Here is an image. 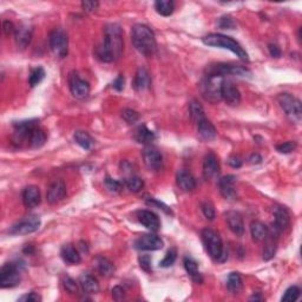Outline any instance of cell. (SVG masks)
<instances>
[{
	"mask_svg": "<svg viewBox=\"0 0 302 302\" xmlns=\"http://www.w3.org/2000/svg\"><path fill=\"white\" fill-rule=\"evenodd\" d=\"M124 48L123 31L118 24H107L104 27V42L95 50L97 59L103 63H112L122 57Z\"/></svg>",
	"mask_w": 302,
	"mask_h": 302,
	"instance_id": "6da1fadb",
	"label": "cell"
},
{
	"mask_svg": "<svg viewBox=\"0 0 302 302\" xmlns=\"http://www.w3.org/2000/svg\"><path fill=\"white\" fill-rule=\"evenodd\" d=\"M131 42L139 53L145 57H150L157 50L155 33L149 26L144 24H136L131 30Z\"/></svg>",
	"mask_w": 302,
	"mask_h": 302,
	"instance_id": "7a4b0ae2",
	"label": "cell"
},
{
	"mask_svg": "<svg viewBox=\"0 0 302 302\" xmlns=\"http://www.w3.org/2000/svg\"><path fill=\"white\" fill-rule=\"evenodd\" d=\"M203 44L211 46V48H220V49H226V50L231 51L233 53L236 54L243 62H249L248 53H247L245 49L241 46L236 40L233 39L231 37L225 36V34L221 33H211L205 36L202 39Z\"/></svg>",
	"mask_w": 302,
	"mask_h": 302,
	"instance_id": "3957f363",
	"label": "cell"
},
{
	"mask_svg": "<svg viewBox=\"0 0 302 302\" xmlns=\"http://www.w3.org/2000/svg\"><path fill=\"white\" fill-rule=\"evenodd\" d=\"M202 241L211 258L219 261V262L226 261V254L225 252V249H223L222 239L216 231L213 230V229H203Z\"/></svg>",
	"mask_w": 302,
	"mask_h": 302,
	"instance_id": "277c9868",
	"label": "cell"
},
{
	"mask_svg": "<svg viewBox=\"0 0 302 302\" xmlns=\"http://www.w3.org/2000/svg\"><path fill=\"white\" fill-rule=\"evenodd\" d=\"M229 75L246 77V76L251 75V71L241 65H233V64H226V63L211 64V65H209L208 68L205 69V77L223 78Z\"/></svg>",
	"mask_w": 302,
	"mask_h": 302,
	"instance_id": "5b68a950",
	"label": "cell"
},
{
	"mask_svg": "<svg viewBox=\"0 0 302 302\" xmlns=\"http://www.w3.org/2000/svg\"><path fill=\"white\" fill-rule=\"evenodd\" d=\"M277 101L290 121L294 123H300L302 117V105L298 98L290 94H281L277 96Z\"/></svg>",
	"mask_w": 302,
	"mask_h": 302,
	"instance_id": "8992f818",
	"label": "cell"
},
{
	"mask_svg": "<svg viewBox=\"0 0 302 302\" xmlns=\"http://www.w3.org/2000/svg\"><path fill=\"white\" fill-rule=\"evenodd\" d=\"M222 78L205 77V79L202 82V96L209 103L216 104L222 100V97H221V84H222Z\"/></svg>",
	"mask_w": 302,
	"mask_h": 302,
	"instance_id": "52a82bcc",
	"label": "cell"
},
{
	"mask_svg": "<svg viewBox=\"0 0 302 302\" xmlns=\"http://www.w3.org/2000/svg\"><path fill=\"white\" fill-rule=\"evenodd\" d=\"M19 266L16 263H5L0 269V287L1 288H12L20 283Z\"/></svg>",
	"mask_w": 302,
	"mask_h": 302,
	"instance_id": "ba28073f",
	"label": "cell"
},
{
	"mask_svg": "<svg viewBox=\"0 0 302 302\" xmlns=\"http://www.w3.org/2000/svg\"><path fill=\"white\" fill-rule=\"evenodd\" d=\"M49 43H50V49L54 53V56L59 58L66 57L69 49V38L65 31L62 28H56L52 31Z\"/></svg>",
	"mask_w": 302,
	"mask_h": 302,
	"instance_id": "9c48e42d",
	"label": "cell"
},
{
	"mask_svg": "<svg viewBox=\"0 0 302 302\" xmlns=\"http://www.w3.org/2000/svg\"><path fill=\"white\" fill-rule=\"evenodd\" d=\"M40 219L38 216H30L26 219L19 221V222L14 223L11 226L8 233L11 235H28L34 233L39 229L40 226Z\"/></svg>",
	"mask_w": 302,
	"mask_h": 302,
	"instance_id": "30bf717a",
	"label": "cell"
},
{
	"mask_svg": "<svg viewBox=\"0 0 302 302\" xmlns=\"http://www.w3.org/2000/svg\"><path fill=\"white\" fill-rule=\"evenodd\" d=\"M164 243L159 236L155 234H144L139 236L135 242L136 249L144 252L159 251L163 248Z\"/></svg>",
	"mask_w": 302,
	"mask_h": 302,
	"instance_id": "8fae6325",
	"label": "cell"
},
{
	"mask_svg": "<svg viewBox=\"0 0 302 302\" xmlns=\"http://www.w3.org/2000/svg\"><path fill=\"white\" fill-rule=\"evenodd\" d=\"M69 86L72 96L78 100H84L90 94V84L86 80L82 79L78 75L72 74L70 76Z\"/></svg>",
	"mask_w": 302,
	"mask_h": 302,
	"instance_id": "7c38bea8",
	"label": "cell"
},
{
	"mask_svg": "<svg viewBox=\"0 0 302 302\" xmlns=\"http://www.w3.org/2000/svg\"><path fill=\"white\" fill-rule=\"evenodd\" d=\"M221 97L228 105L235 106L241 101V94L236 85L231 80H222L221 84Z\"/></svg>",
	"mask_w": 302,
	"mask_h": 302,
	"instance_id": "4fadbf2b",
	"label": "cell"
},
{
	"mask_svg": "<svg viewBox=\"0 0 302 302\" xmlns=\"http://www.w3.org/2000/svg\"><path fill=\"white\" fill-rule=\"evenodd\" d=\"M143 159L145 165L152 171H159L163 167V157L156 148H145L143 151Z\"/></svg>",
	"mask_w": 302,
	"mask_h": 302,
	"instance_id": "5bb4252c",
	"label": "cell"
},
{
	"mask_svg": "<svg viewBox=\"0 0 302 302\" xmlns=\"http://www.w3.org/2000/svg\"><path fill=\"white\" fill-rule=\"evenodd\" d=\"M281 233L275 228L274 226H272V229H268V234L267 237L264 239L266 241V246L263 249V260L269 261L275 256V252L277 249V241H278V235Z\"/></svg>",
	"mask_w": 302,
	"mask_h": 302,
	"instance_id": "9a60e30c",
	"label": "cell"
},
{
	"mask_svg": "<svg viewBox=\"0 0 302 302\" xmlns=\"http://www.w3.org/2000/svg\"><path fill=\"white\" fill-rule=\"evenodd\" d=\"M235 184H236V177L234 175H226L220 178L219 181V188L221 195L225 197L228 201H234L236 199V189H235Z\"/></svg>",
	"mask_w": 302,
	"mask_h": 302,
	"instance_id": "2e32d148",
	"label": "cell"
},
{
	"mask_svg": "<svg viewBox=\"0 0 302 302\" xmlns=\"http://www.w3.org/2000/svg\"><path fill=\"white\" fill-rule=\"evenodd\" d=\"M221 171L219 159L214 153H208L203 159V177L205 179H213L219 176Z\"/></svg>",
	"mask_w": 302,
	"mask_h": 302,
	"instance_id": "e0dca14e",
	"label": "cell"
},
{
	"mask_svg": "<svg viewBox=\"0 0 302 302\" xmlns=\"http://www.w3.org/2000/svg\"><path fill=\"white\" fill-rule=\"evenodd\" d=\"M66 195V185L62 179H57V181L52 182L50 187L48 189V193H46V200L50 204H54L65 197Z\"/></svg>",
	"mask_w": 302,
	"mask_h": 302,
	"instance_id": "ac0fdd59",
	"label": "cell"
},
{
	"mask_svg": "<svg viewBox=\"0 0 302 302\" xmlns=\"http://www.w3.org/2000/svg\"><path fill=\"white\" fill-rule=\"evenodd\" d=\"M273 214H274V223H273V226H274L280 233L287 230L290 226V216L288 211H287V209L284 207L277 205V207L273 208Z\"/></svg>",
	"mask_w": 302,
	"mask_h": 302,
	"instance_id": "d6986e66",
	"label": "cell"
},
{
	"mask_svg": "<svg viewBox=\"0 0 302 302\" xmlns=\"http://www.w3.org/2000/svg\"><path fill=\"white\" fill-rule=\"evenodd\" d=\"M138 221L143 225L148 230L156 233L161 228V221H159L158 216L156 214H153L150 210H141L138 211Z\"/></svg>",
	"mask_w": 302,
	"mask_h": 302,
	"instance_id": "ffe728a7",
	"label": "cell"
},
{
	"mask_svg": "<svg viewBox=\"0 0 302 302\" xmlns=\"http://www.w3.org/2000/svg\"><path fill=\"white\" fill-rule=\"evenodd\" d=\"M226 221L233 234L236 236H242L245 233V223H243V219L240 213L234 210L228 211V213H226Z\"/></svg>",
	"mask_w": 302,
	"mask_h": 302,
	"instance_id": "44dd1931",
	"label": "cell"
},
{
	"mask_svg": "<svg viewBox=\"0 0 302 302\" xmlns=\"http://www.w3.org/2000/svg\"><path fill=\"white\" fill-rule=\"evenodd\" d=\"M40 200V190L36 185H28L23 191V202L26 208H36Z\"/></svg>",
	"mask_w": 302,
	"mask_h": 302,
	"instance_id": "7402d4cb",
	"label": "cell"
},
{
	"mask_svg": "<svg viewBox=\"0 0 302 302\" xmlns=\"http://www.w3.org/2000/svg\"><path fill=\"white\" fill-rule=\"evenodd\" d=\"M14 39L19 49L24 50L30 45L32 39V28L28 25H20L14 32Z\"/></svg>",
	"mask_w": 302,
	"mask_h": 302,
	"instance_id": "603a6c76",
	"label": "cell"
},
{
	"mask_svg": "<svg viewBox=\"0 0 302 302\" xmlns=\"http://www.w3.org/2000/svg\"><path fill=\"white\" fill-rule=\"evenodd\" d=\"M176 182L177 185L182 189L185 193H190L196 189V181L194 178V176L191 174H189L188 171L181 170L177 173L176 175Z\"/></svg>",
	"mask_w": 302,
	"mask_h": 302,
	"instance_id": "cb8c5ba5",
	"label": "cell"
},
{
	"mask_svg": "<svg viewBox=\"0 0 302 302\" xmlns=\"http://www.w3.org/2000/svg\"><path fill=\"white\" fill-rule=\"evenodd\" d=\"M151 85V78L149 72L147 71V69L139 68L135 75V79H133V88L136 91H144L148 90Z\"/></svg>",
	"mask_w": 302,
	"mask_h": 302,
	"instance_id": "d4e9b609",
	"label": "cell"
},
{
	"mask_svg": "<svg viewBox=\"0 0 302 302\" xmlns=\"http://www.w3.org/2000/svg\"><path fill=\"white\" fill-rule=\"evenodd\" d=\"M197 130H199L200 136L205 141H213L217 135L214 124L210 121H208L207 118H203V120L197 122Z\"/></svg>",
	"mask_w": 302,
	"mask_h": 302,
	"instance_id": "484cf974",
	"label": "cell"
},
{
	"mask_svg": "<svg viewBox=\"0 0 302 302\" xmlns=\"http://www.w3.org/2000/svg\"><path fill=\"white\" fill-rule=\"evenodd\" d=\"M79 284L86 294H97L100 293V283L90 274H82L79 277Z\"/></svg>",
	"mask_w": 302,
	"mask_h": 302,
	"instance_id": "4316f807",
	"label": "cell"
},
{
	"mask_svg": "<svg viewBox=\"0 0 302 302\" xmlns=\"http://www.w3.org/2000/svg\"><path fill=\"white\" fill-rule=\"evenodd\" d=\"M60 256L69 264H79L82 262V257H80L79 252L72 245L63 246L62 251H60Z\"/></svg>",
	"mask_w": 302,
	"mask_h": 302,
	"instance_id": "83f0119b",
	"label": "cell"
},
{
	"mask_svg": "<svg viewBox=\"0 0 302 302\" xmlns=\"http://www.w3.org/2000/svg\"><path fill=\"white\" fill-rule=\"evenodd\" d=\"M28 144L33 149H38V148H42L43 145L46 143V133L43 129H40L39 126H37L36 129H33L28 136L27 139Z\"/></svg>",
	"mask_w": 302,
	"mask_h": 302,
	"instance_id": "f1b7e54d",
	"label": "cell"
},
{
	"mask_svg": "<svg viewBox=\"0 0 302 302\" xmlns=\"http://www.w3.org/2000/svg\"><path fill=\"white\" fill-rule=\"evenodd\" d=\"M251 234L252 240L256 241V242H261L264 241L268 234V226L264 223L260 222V221H252L251 225Z\"/></svg>",
	"mask_w": 302,
	"mask_h": 302,
	"instance_id": "f546056e",
	"label": "cell"
},
{
	"mask_svg": "<svg viewBox=\"0 0 302 302\" xmlns=\"http://www.w3.org/2000/svg\"><path fill=\"white\" fill-rule=\"evenodd\" d=\"M183 264H184L185 271H187L188 274L193 277V280L196 281V282L201 283L203 278L201 273L199 271V264H197L196 261L191 257H185L184 261H183Z\"/></svg>",
	"mask_w": 302,
	"mask_h": 302,
	"instance_id": "4dcf8cb0",
	"label": "cell"
},
{
	"mask_svg": "<svg viewBox=\"0 0 302 302\" xmlns=\"http://www.w3.org/2000/svg\"><path fill=\"white\" fill-rule=\"evenodd\" d=\"M226 288L231 294H239L243 288V281L239 273H230L226 278Z\"/></svg>",
	"mask_w": 302,
	"mask_h": 302,
	"instance_id": "1f68e13d",
	"label": "cell"
},
{
	"mask_svg": "<svg viewBox=\"0 0 302 302\" xmlns=\"http://www.w3.org/2000/svg\"><path fill=\"white\" fill-rule=\"evenodd\" d=\"M96 266H97L98 272H100L103 277H112L113 273H115V266H113L111 261L106 257L98 256L96 258Z\"/></svg>",
	"mask_w": 302,
	"mask_h": 302,
	"instance_id": "d6a6232c",
	"label": "cell"
},
{
	"mask_svg": "<svg viewBox=\"0 0 302 302\" xmlns=\"http://www.w3.org/2000/svg\"><path fill=\"white\" fill-rule=\"evenodd\" d=\"M156 135L155 132L151 131V130L148 129L147 126H139L137 130H136L135 133V139L141 144H149L151 142L155 141Z\"/></svg>",
	"mask_w": 302,
	"mask_h": 302,
	"instance_id": "836d02e7",
	"label": "cell"
},
{
	"mask_svg": "<svg viewBox=\"0 0 302 302\" xmlns=\"http://www.w3.org/2000/svg\"><path fill=\"white\" fill-rule=\"evenodd\" d=\"M155 8L158 14L163 17H169L174 13L175 10V4L173 0H157L155 2Z\"/></svg>",
	"mask_w": 302,
	"mask_h": 302,
	"instance_id": "e575fe53",
	"label": "cell"
},
{
	"mask_svg": "<svg viewBox=\"0 0 302 302\" xmlns=\"http://www.w3.org/2000/svg\"><path fill=\"white\" fill-rule=\"evenodd\" d=\"M74 138L76 143L85 150H90L92 148V145H94V139L85 131H77L75 133Z\"/></svg>",
	"mask_w": 302,
	"mask_h": 302,
	"instance_id": "d590c367",
	"label": "cell"
},
{
	"mask_svg": "<svg viewBox=\"0 0 302 302\" xmlns=\"http://www.w3.org/2000/svg\"><path fill=\"white\" fill-rule=\"evenodd\" d=\"M189 112H190L191 120L196 122V123L203 120V118H205L203 106L196 100H193L189 103Z\"/></svg>",
	"mask_w": 302,
	"mask_h": 302,
	"instance_id": "8d00e7d4",
	"label": "cell"
},
{
	"mask_svg": "<svg viewBox=\"0 0 302 302\" xmlns=\"http://www.w3.org/2000/svg\"><path fill=\"white\" fill-rule=\"evenodd\" d=\"M124 184H126V187L129 189L130 191H132V193H139L144 187L143 179L139 178L138 176H133V175L126 178Z\"/></svg>",
	"mask_w": 302,
	"mask_h": 302,
	"instance_id": "74e56055",
	"label": "cell"
},
{
	"mask_svg": "<svg viewBox=\"0 0 302 302\" xmlns=\"http://www.w3.org/2000/svg\"><path fill=\"white\" fill-rule=\"evenodd\" d=\"M44 78H45V70L40 68V66H38V68L33 69L31 71L30 77H28V84H30L31 88H34V86H37L38 84L42 83Z\"/></svg>",
	"mask_w": 302,
	"mask_h": 302,
	"instance_id": "f35d334b",
	"label": "cell"
},
{
	"mask_svg": "<svg viewBox=\"0 0 302 302\" xmlns=\"http://www.w3.org/2000/svg\"><path fill=\"white\" fill-rule=\"evenodd\" d=\"M299 296H300V288L296 286H292L284 292V295L281 300H282V302H294L298 300Z\"/></svg>",
	"mask_w": 302,
	"mask_h": 302,
	"instance_id": "ab89813d",
	"label": "cell"
},
{
	"mask_svg": "<svg viewBox=\"0 0 302 302\" xmlns=\"http://www.w3.org/2000/svg\"><path fill=\"white\" fill-rule=\"evenodd\" d=\"M201 209H202L203 215H204V217L208 221H214L215 220V216H216V213H215V207H214L213 203L209 201V200H207V201H204V202H202Z\"/></svg>",
	"mask_w": 302,
	"mask_h": 302,
	"instance_id": "60d3db41",
	"label": "cell"
},
{
	"mask_svg": "<svg viewBox=\"0 0 302 302\" xmlns=\"http://www.w3.org/2000/svg\"><path fill=\"white\" fill-rule=\"evenodd\" d=\"M177 258V251L175 248H171L169 252H167V255H165V257L163 260L159 262V266L163 267V268H168V267H171L174 263H175Z\"/></svg>",
	"mask_w": 302,
	"mask_h": 302,
	"instance_id": "b9f144b4",
	"label": "cell"
},
{
	"mask_svg": "<svg viewBox=\"0 0 302 302\" xmlns=\"http://www.w3.org/2000/svg\"><path fill=\"white\" fill-rule=\"evenodd\" d=\"M217 26L222 30H234L236 27V23L234 22V19L230 16H223L217 22Z\"/></svg>",
	"mask_w": 302,
	"mask_h": 302,
	"instance_id": "7bdbcfd3",
	"label": "cell"
},
{
	"mask_svg": "<svg viewBox=\"0 0 302 302\" xmlns=\"http://www.w3.org/2000/svg\"><path fill=\"white\" fill-rule=\"evenodd\" d=\"M104 183H105V187L107 188V190L111 191V193L115 194L121 193V190L123 189V183L117 181V179H113L111 177H106Z\"/></svg>",
	"mask_w": 302,
	"mask_h": 302,
	"instance_id": "ee69618b",
	"label": "cell"
},
{
	"mask_svg": "<svg viewBox=\"0 0 302 302\" xmlns=\"http://www.w3.org/2000/svg\"><path fill=\"white\" fill-rule=\"evenodd\" d=\"M122 117L126 123L133 124L139 120V113L132 109H126L122 111Z\"/></svg>",
	"mask_w": 302,
	"mask_h": 302,
	"instance_id": "f6af8a7d",
	"label": "cell"
},
{
	"mask_svg": "<svg viewBox=\"0 0 302 302\" xmlns=\"http://www.w3.org/2000/svg\"><path fill=\"white\" fill-rule=\"evenodd\" d=\"M147 204L148 205H151V207H156L158 209H161L162 211H164L167 215H173V210H171L170 207H168L167 204L163 202H159L158 200H155V199H149L147 200Z\"/></svg>",
	"mask_w": 302,
	"mask_h": 302,
	"instance_id": "bcb514c9",
	"label": "cell"
},
{
	"mask_svg": "<svg viewBox=\"0 0 302 302\" xmlns=\"http://www.w3.org/2000/svg\"><path fill=\"white\" fill-rule=\"evenodd\" d=\"M295 149H296L295 141H288V142H284V143L277 145V150L280 153H290V152H293Z\"/></svg>",
	"mask_w": 302,
	"mask_h": 302,
	"instance_id": "7dc6e473",
	"label": "cell"
},
{
	"mask_svg": "<svg viewBox=\"0 0 302 302\" xmlns=\"http://www.w3.org/2000/svg\"><path fill=\"white\" fill-rule=\"evenodd\" d=\"M63 284H64V288H65V290L69 293V294H76V293L78 292L77 282H76L72 277H66L65 278H64Z\"/></svg>",
	"mask_w": 302,
	"mask_h": 302,
	"instance_id": "c3c4849f",
	"label": "cell"
},
{
	"mask_svg": "<svg viewBox=\"0 0 302 302\" xmlns=\"http://www.w3.org/2000/svg\"><path fill=\"white\" fill-rule=\"evenodd\" d=\"M138 262L141 268L143 269L144 272L150 273L151 272V258L149 255H141L138 258Z\"/></svg>",
	"mask_w": 302,
	"mask_h": 302,
	"instance_id": "681fc988",
	"label": "cell"
},
{
	"mask_svg": "<svg viewBox=\"0 0 302 302\" xmlns=\"http://www.w3.org/2000/svg\"><path fill=\"white\" fill-rule=\"evenodd\" d=\"M100 6V2L98 1H91V0H85L82 2V8L85 12H94L97 10V7Z\"/></svg>",
	"mask_w": 302,
	"mask_h": 302,
	"instance_id": "f907efd6",
	"label": "cell"
},
{
	"mask_svg": "<svg viewBox=\"0 0 302 302\" xmlns=\"http://www.w3.org/2000/svg\"><path fill=\"white\" fill-rule=\"evenodd\" d=\"M2 32L6 37H10L11 34L16 32V27H14L13 23L10 22V20H4L2 22Z\"/></svg>",
	"mask_w": 302,
	"mask_h": 302,
	"instance_id": "816d5d0a",
	"label": "cell"
},
{
	"mask_svg": "<svg viewBox=\"0 0 302 302\" xmlns=\"http://www.w3.org/2000/svg\"><path fill=\"white\" fill-rule=\"evenodd\" d=\"M112 298L116 301H122L126 298V292L121 286H116L112 288Z\"/></svg>",
	"mask_w": 302,
	"mask_h": 302,
	"instance_id": "f5cc1de1",
	"label": "cell"
},
{
	"mask_svg": "<svg viewBox=\"0 0 302 302\" xmlns=\"http://www.w3.org/2000/svg\"><path fill=\"white\" fill-rule=\"evenodd\" d=\"M19 301H24V302H40L42 301V296L38 295L37 293L31 292L28 294H26L24 296L19 299Z\"/></svg>",
	"mask_w": 302,
	"mask_h": 302,
	"instance_id": "db71d44e",
	"label": "cell"
},
{
	"mask_svg": "<svg viewBox=\"0 0 302 302\" xmlns=\"http://www.w3.org/2000/svg\"><path fill=\"white\" fill-rule=\"evenodd\" d=\"M124 84H126V79H124L123 75H120L115 80H113L112 86L116 91H122V90L124 89Z\"/></svg>",
	"mask_w": 302,
	"mask_h": 302,
	"instance_id": "11a10c76",
	"label": "cell"
},
{
	"mask_svg": "<svg viewBox=\"0 0 302 302\" xmlns=\"http://www.w3.org/2000/svg\"><path fill=\"white\" fill-rule=\"evenodd\" d=\"M269 54L273 58H280L281 57V49L277 44H269L268 45Z\"/></svg>",
	"mask_w": 302,
	"mask_h": 302,
	"instance_id": "9f6ffc18",
	"label": "cell"
},
{
	"mask_svg": "<svg viewBox=\"0 0 302 302\" xmlns=\"http://www.w3.org/2000/svg\"><path fill=\"white\" fill-rule=\"evenodd\" d=\"M228 164L233 168H241L242 167V161H241L240 157L237 156H231L228 159Z\"/></svg>",
	"mask_w": 302,
	"mask_h": 302,
	"instance_id": "6f0895ef",
	"label": "cell"
},
{
	"mask_svg": "<svg viewBox=\"0 0 302 302\" xmlns=\"http://www.w3.org/2000/svg\"><path fill=\"white\" fill-rule=\"evenodd\" d=\"M261 161H262V157H261L258 153H252V155H251V157H249V162H251L252 164H258L261 163Z\"/></svg>",
	"mask_w": 302,
	"mask_h": 302,
	"instance_id": "680465c9",
	"label": "cell"
},
{
	"mask_svg": "<svg viewBox=\"0 0 302 302\" xmlns=\"http://www.w3.org/2000/svg\"><path fill=\"white\" fill-rule=\"evenodd\" d=\"M261 300H263L261 293H254V294H252V296L251 298V301H261Z\"/></svg>",
	"mask_w": 302,
	"mask_h": 302,
	"instance_id": "91938a15",
	"label": "cell"
}]
</instances>
